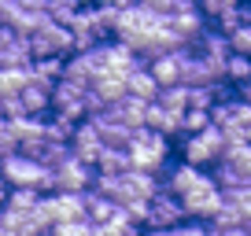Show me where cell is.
Segmentation results:
<instances>
[{
    "instance_id": "1",
    "label": "cell",
    "mask_w": 251,
    "mask_h": 236,
    "mask_svg": "<svg viewBox=\"0 0 251 236\" xmlns=\"http://www.w3.org/2000/svg\"><path fill=\"white\" fill-rule=\"evenodd\" d=\"M0 173H4V181L15 185V189L52 192V170L41 166L33 155H23V151H11L8 159H0Z\"/></svg>"
},
{
    "instance_id": "2",
    "label": "cell",
    "mask_w": 251,
    "mask_h": 236,
    "mask_svg": "<svg viewBox=\"0 0 251 236\" xmlns=\"http://www.w3.org/2000/svg\"><path fill=\"white\" fill-rule=\"evenodd\" d=\"M129 166L133 170H148V173H155L159 166L166 163V137L163 133H155V129H148V126H141V129H133L129 133Z\"/></svg>"
},
{
    "instance_id": "3",
    "label": "cell",
    "mask_w": 251,
    "mask_h": 236,
    "mask_svg": "<svg viewBox=\"0 0 251 236\" xmlns=\"http://www.w3.org/2000/svg\"><path fill=\"white\" fill-rule=\"evenodd\" d=\"M26 37H30V55L33 59H59L63 52H71V30L52 23L48 15L41 19Z\"/></svg>"
},
{
    "instance_id": "4",
    "label": "cell",
    "mask_w": 251,
    "mask_h": 236,
    "mask_svg": "<svg viewBox=\"0 0 251 236\" xmlns=\"http://www.w3.org/2000/svg\"><path fill=\"white\" fill-rule=\"evenodd\" d=\"M177 199H181V207H185V218H196V221H211L214 211L222 207V192H218V185L211 181V173H203V177Z\"/></svg>"
},
{
    "instance_id": "5",
    "label": "cell",
    "mask_w": 251,
    "mask_h": 236,
    "mask_svg": "<svg viewBox=\"0 0 251 236\" xmlns=\"http://www.w3.org/2000/svg\"><path fill=\"white\" fill-rule=\"evenodd\" d=\"M181 151H185V163H192V166L203 170L207 163H218L222 159V151H226V133H222L218 126H207V129H200V133H188Z\"/></svg>"
},
{
    "instance_id": "6",
    "label": "cell",
    "mask_w": 251,
    "mask_h": 236,
    "mask_svg": "<svg viewBox=\"0 0 251 236\" xmlns=\"http://www.w3.org/2000/svg\"><path fill=\"white\" fill-rule=\"evenodd\" d=\"M185 221V207H181V199L174 196V192L159 189L155 196L148 199V218H144V225L148 229H174Z\"/></svg>"
},
{
    "instance_id": "7",
    "label": "cell",
    "mask_w": 251,
    "mask_h": 236,
    "mask_svg": "<svg viewBox=\"0 0 251 236\" xmlns=\"http://www.w3.org/2000/svg\"><path fill=\"white\" fill-rule=\"evenodd\" d=\"M89 185H93V170L74 155L52 170V192H89Z\"/></svg>"
},
{
    "instance_id": "8",
    "label": "cell",
    "mask_w": 251,
    "mask_h": 236,
    "mask_svg": "<svg viewBox=\"0 0 251 236\" xmlns=\"http://www.w3.org/2000/svg\"><path fill=\"white\" fill-rule=\"evenodd\" d=\"M30 37L11 26H0V67H30Z\"/></svg>"
},
{
    "instance_id": "9",
    "label": "cell",
    "mask_w": 251,
    "mask_h": 236,
    "mask_svg": "<svg viewBox=\"0 0 251 236\" xmlns=\"http://www.w3.org/2000/svg\"><path fill=\"white\" fill-rule=\"evenodd\" d=\"M100 133H96V126L93 122H78V129H74V137H71V155L78 159V163H85V166H96V155H100Z\"/></svg>"
},
{
    "instance_id": "10",
    "label": "cell",
    "mask_w": 251,
    "mask_h": 236,
    "mask_svg": "<svg viewBox=\"0 0 251 236\" xmlns=\"http://www.w3.org/2000/svg\"><path fill=\"white\" fill-rule=\"evenodd\" d=\"M148 74L155 78V85L159 89H166V85H181V48L177 52H163V55H155L148 63Z\"/></svg>"
},
{
    "instance_id": "11",
    "label": "cell",
    "mask_w": 251,
    "mask_h": 236,
    "mask_svg": "<svg viewBox=\"0 0 251 236\" xmlns=\"http://www.w3.org/2000/svg\"><path fill=\"white\" fill-rule=\"evenodd\" d=\"M181 115H185V111H166L163 103L151 100L148 111H144V126L163 133V137H174V133H181Z\"/></svg>"
},
{
    "instance_id": "12",
    "label": "cell",
    "mask_w": 251,
    "mask_h": 236,
    "mask_svg": "<svg viewBox=\"0 0 251 236\" xmlns=\"http://www.w3.org/2000/svg\"><path fill=\"white\" fill-rule=\"evenodd\" d=\"M52 207H55V225L59 221H85V199H81V192H55Z\"/></svg>"
},
{
    "instance_id": "13",
    "label": "cell",
    "mask_w": 251,
    "mask_h": 236,
    "mask_svg": "<svg viewBox=\"0 0 251 236\" xmlns=\"http://www.w3.org/2000/svg\"><path fill=\"white\" fill-rule=\"evenodd\" d=\"M81 199H85V221L89 225H103V221L115 218L118 203L107 196H100V192H81Z\"/></svg>"
},
{
    "instance_id": "14",
    "label": "cell",
    "mask_w": 251,
    "mask_h": 236,
    "mask_svg": "<svg viewBox=\"0 0 251 236\" xmlns=\"http://www.w3.org/2000/svg\"><path fill=\"white\" fill-rule=\"evenodd\" d=\"M126 93L137 96V100H144V103H151L159 96V85H155V78L148 74V67H137V71L126 74Z\"/></svg>"
},
{
    "instance_id": "15",
    "label": "cell",
    "mask_w": 251,
    "mask_h": 236,
    "mask_svg": "<svg viewBox=\"0 0 251 236\" xmlns=\"http://www.w3.org/2000/svg\"><path fill=\"white\" fill-rule=\"evenodd\" d=\"M96 170L111 173V177L133 170V166H129V151H126V148H100V155H96Z\"/></svg>"
},
{
    "instance_id": "16",
    "label": "cell",
    "mask_w": 251,
    "mask_h": 236,
    "mask_svg": "<svg viewBox=\"0 0 251 236\" xmlns=\"http://www.w3.org/2000/svg\"><path fill=\"white\" fill-rule=\"evenodd\" d=\"M48 96H52V89H48V85L26 81V89L19 93V103H23L26 115H41V111H48Z\"/></svg>"
},
{
    "instance_id": "17",
    "label": "cell",
    "mask_w": 251,
    "mask_h": 236,
    "mask_svg": "<svg viewBox=\"0 0 251 236\" xmlns=\"http://www.w3.org/2000/svg\"><path fill=\"white\" fill-rule=\"evenodd\" d=\"M33 159H37L41 166H48V170H55L59 163L71 159V144H67V141H45L37 151H33Z\"/></svg>"
},
{
    "instance_id": "18",
    "label": "cell",
    "mask_w": 251,
    "mask_h": 236,
    "mask_svg": "<svg viewBox=\"0 0 251 236\" xmlns=\"http://www.w3.org/2000/svg\"><path fill=\"white\" fill-rule=\"evenodd\" d=\"M93 89L100 93L103 103H118L126 96V78L122 74H100V78H93Z\"/></svg>"
},
{
    "instance_id": "19",
    "label": "cell",
    "mask_w": 251,
    "mask_h": 236,
    "mask_svg": "<svg viewBox=\"0 0 251 236\" xmlns=\"http://www.w3.org/2000/svg\"><path fill=\"white\" fill-rule=\"evenodd\" d=\"M37 199H41L37 189H11V196H4V211H8V214H23V218H26Z\"/></svg>"
},
{
    "instance_id": "20",
    "label": "cell",
    "mask_w": 251,
    "mask_h": 236,
    "mask_svg": "<svg viewBox=\"0 0 251 236\" xmlns=\"http://www.w3.org/2000/svg\"><path fill=\"white\" fill-rule=\"evenodd\" d=\"M30 81V71L26 67H0V93L4 96H19Z\"/></svg>"
},
{
    "instance_id": "21",
    "label": "cell",
    "mask_w": 251,
    "mask_h": 236,
    "mask_svg": "<svg viewBox=\"0 0 251 236\" xmlns=\"http://www.w3.org/2000/svg\"><path fill=\"white\" fill-rule=\"evenodd\" d=\"M248 23H251V8H244V4H236V8L222 11V15L214 19V30H218V33H233L236 26H248Z\"/></svg>"
},
{
    "instance_id": "22",
    "label": "cell",
    "mask_w": 251,
    "mask_h": 236,
    "mask_svg": "<svg viewBox=\"0 0 251 236\" xmlns=\"http://www.w3.org/2000/svg\"><path fill=\"white\" fill-rule=\"evenodd\" d=\"M155 103H163L166 111H185L188 107V89L185 85H166V89H159Z\"/></svg>"
},
{
    "instance_id": "23",
    "label": "cell",
    "mask_w": 251,
    "mask_h": 236,
    "mask_svg": "<svg viewBox=\"0 0 251 236\" xmlns=\"http://www.w3.org/2000/svg\"><path fill=\"white\" fill-rule=\"evenodd\" d=\"M251 78V55H229L226 59V81L240 85V81Z\"/></svg>"
},
{
    "instance_id": "24",
    "label": "cell",
    "mask_w": 251,
    "mask_h": 236,
    "mask_svg": "<svg viewBox=\"0 0 251 236\" xmlns=\"http://www.w3.org/2000/svg\"><path fill=\"white\" fill-rule=\"evenodd\" d=\"M211 126V111H200V107H185V115H181V133H200V129Z\"/></svg>"
},
{
    "instance_id": "25",
    "label": "cell",
    "mask_w": 251,
    "mask_h": 236,
    "mask_svg": "<svg viewBox=\"0 0 251 236\" xmlns=\"http://www.w3.org/2000/svg\"><path fill=\"white\" fill-rule=\"evenodd\" d=\"M226 41H229V52L233 55H251V23L236 26L233 33H226Z\"/></svg>"
},
{
    "instance_id": "26",
    "label": "cell",
    "mask_w": 251,
    "mask_h": 236,
    "mask_svg": "<svg viewBox=\"0 0 251 236\" xmlns=\"http://www.w3.org/2000/svg\"><path fill=\"white\" fill-rule=\"evenodd\" d=\"M52 236H93V225L89 221H59V225H52Z\"/></svg>"
},
{
    "instance_id": "27",
    "label": "cell",
    "mask_w": 251,
    "mask_h": 236,
    "mask_svg": "<svg viewBox=\"0 0 251 236\" xmlns=\"http://www.w3.org/2000/svg\"><path fill=\"white\" fill-rule=\"evenodd\" d=\"M240 0H200V8H203V15H211V19H218L222 11H229V8H236Z\"/></svg>"
},
{
    "instance_id": "28",
    "label": "cell",
    "mask_w": 251,
    "mask_h": 236,
    "mask_svg": "<svg viewBox=\"0 0 251 236\" xmlns=\"http://www.w3.org/2000/svg\"><path fill=\"white\" fill-rule=\"evenodd\" d=\"M236 89H240V96H236V100H244V103L251 107V78H248V81H240Z\"/></svg>"
},
{
    "instance_id": "29",
    "label": "cell",
    "mask_w": 251,
    "mask_h": 236,
    "mask_svg": "<svg viewBox=\"0 0 251 236\" xmlns=\"http://www.w3.org/2000/svg\"><path fill=\"white\" fill-rule=\"evenodd\" d=\"M244 137H248V144H251V126H248V129H244Z\"/></svg>"
},
{
    "instance_id": "30",
    "label": "cell",
    "mask_w": 251,
    "mask_h": 236,
    "mask_svg": "<svg viewBox=\"0 0 251 236\" xmlns=\"http://www.w3.org/2000/svg\"><path fill=\"white\" fill-rule=\"evenodd\" d=\"M244 233H248V236H251V221H248V225H244Z\"/></svg>"
}]
</instances>
